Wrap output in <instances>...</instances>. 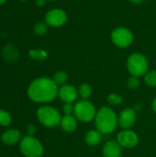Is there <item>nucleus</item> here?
<instances>
[{
    "label": "nucleus",
    "mask_w": 156,
    "mask_h": 157,
    "mask_svg": "<svg viewBox=\"0 0 156 157\" xmlns=\"http://www.w3.org/2000/svg\"><path fill=\"white\" fill-rule=\"evenodd\" d=\"M6 2V0H0V6L3 5V4H5Z\"/></svg>",
    "instance_id": "nucleus-30"
},
{
    "label": "nucleus",
    "mask_w": 156,
    "mask_h": 157,
    "mask_svg": "<svg viewBox=\"0 0 156 157\" xmlns=\"http://www.w3.org/2000/svg\"><path fill=\"white\" fill-rule=\"evenodd\" d=\"M50 1H56V0H50Z\"/></svg>",
    "instance_id": "nucleus-32"
},
{
    "label": "nucleus",
    "mask_w": 156,
    "mask_h": 157,
    "mask_svg": "<svg viewBox=\"0 0 156 157\" xmlns=\"http://www.w3.org/2000/svg\"><path fill=\"white\" fill-rule=\"evenodd\" d=\"M94 121L96 129L102 134L112 133L119 125V116L109 107L100 108L97 111Z\"/></svg>",
    "instance_id": "nucleus-2"
},
{
    "label": "nucleus",
    "mask_w": 156,
    "mask_h": 157,
    "mask_svg": "<svg viewBox=\"0 0 156 157\" xmlns=\"http://www.w3.org/2000/svg\"><path fill=\"white\" fill-rule=\"evenodd\" d=\"M26 130H27V132H28V135H31V136H33L34 134H35V132H36V126L35 125H33V124H29L28 126H27V128H26Z\"/></svg>",
    "instance_id": "nucleus-26"
},
{
    "label": "nucleus",
    "mask_w": 156,
    "mask_h": 157,
    "mask_svg": "<svg viewBox=\"0 0 156 157\" xmlns=\"http://www.w3.org/2000/svg\"><path fill=\"white\" fill-rule=\"evenodd\" d=\"M101 139H102V133H100L97 129L88 131L86 133V137H85L86 144L89 146H96L99 144Z\"/></svg>",
    "instance_id": "nucleus-15"
},
{
    "label": "nucleus",
    "mask_w": 156,
    "mask_h": 157,
    "mask_svg": "<svg viewBox=\"0 0 156 157\" xmlns=\"http://www.w3.org/2000/svg\"><path fill=\"white\" fill-rule=\"evenodd\" d=\"M117 142L122 148L131 149L136 147L139 144V136L131 129L122 130L117 135Z\"/></svg>",
    "instance_id": "nucleus-8"
},
{
    "label": "nucleus",
    "mask_w": 156,
    "mask_h": 157,
    "mask_svg": "<svg viewBox=\"0 0 156 157\" xmlns=\"http://www.w3.org/2000/svg\"><path fill=\"white\" fill-rule=\"evenodd\" d=\"M74 105L73 103H64L63 106V111L64 115H74Z\"/></svg>",
    "instance_id": "nucleus-25"
},
{
    "label": "nucleus",
    "mask_w": 156,
    "mask_h": 157,
    "mask_svg": "<svg viewBox=\"0 0 156 157\" xmlns=\"http://www.w3.org/2000/svg\"><path fill=\"white\" fill-rule=\"evenodd\" d=\"M111 40L116 46L120 48H127L133 42V34L129 29L119 27L111 32Z\"/></svg>",
    "instance_id": "nucleus-7"
},
{
    "label": "nucleus",
    "mask_w": 156,
    "mask_h": 157,
    "mask_svg": "<svg viewBox=\"0 0 156 157\" xmlns=\"http://www.w3.org/2000/svg\"><path fill=\"white\" fill-rule=\"evenodd\" d=\"M20 1H28V0H20Z\"/></svg>",
    "instance_id": "nucleus-31"
},
{
    "label": "nucleus",
    "mask_w": 156,
    "mask_h": 157,
    "mask_svg": "<svg viewBox=\"0 0 156 157\" xmlns=\"http://www.w3.org/2000/svg\"><path fill=\"white\" fill-rule=\"evenodd\" d=\"M45 22L48 26L58 28L63 26L67 22V14L64 10L54 8L47 12L45 16Z\"/></svg>",
    "instance_id": "nucleus-9"
},
{
    "label": "nucleus",
    "mask_w": 156,
    "mask_h": 157,
    "mask_svg": "<svg viewBox=\"0 0 156 157\" xmlns=\"http://www.w3.org/2000/svg\"><path fill=\"white\" fill-rule=\"evenodd\" d=\"M29 56L34 61L42 62L47 59L48 53L43 49H31L29 52Z\"/></svg>",
    "instance_id": "nucleus-16"
},
{
    "label": "nucleus",
    "mask_w": 156,
    "mask_h": 157,
    "mask_svg": "<svg viewBox=\"0 0 156 157\" xmlns=\"http://www.w3.org/2000/svg\"><path fill=\"white\" fill-rule=\"evenodd\" d=\"M20 138H21V133L19 131L16 129H9L2 134L1 141L6 145H14L19 142Z\"/></svg>",
    "instance_id": "nucleus-13"
},
{
    "label": "nucleus",
    "mask_w": 156,
    "mask_h": 157,
    "mask_svg": "<svg viewBox=\"0 0 156 157\" xmlns=\"http://www.w3.org/2000/svg\"><path fill=\"white\" fill-rule=\"evenodd\" d=\"M149 63L146 57L142 53H132L127 61V68L131 76L141 77L148 72Z\"/></svg>",
    "instance_id": "nucleus-6"
},
{
    "label": "nucleus",
    "mask_w": 156,
    "mask_h": 157,
    "mask_svg": "<svg viewBox=\"0 0 156 157\" xmlns=\"http://www.w3.org/2000/svg\"><path fill=\"white\" fill-rule=\"evenodd\" d=\"M107 99H108V104L113 105V106H119V105H121L123 103V98L120 95L116 94V93L109 94L108 96Z\"/></svg>",
    "instance_id": "nucleus-22"
},
{
    "label": "nucleus",
    "mask_w": 156,
    "mask_h": 157,
    "mask_svg": "<svg viewBox=\"0 0 156 157\" xmlns=\"http://www.w3.org/2000/svg\"><path fill=\"white\" fill-rule=\"evenodd\" d=\"M59 86L52 78L39 77L28 87V97L36 103H50L58 97Z\"/></svg>",
    "instance_id": "nucleus-1"
},
{
    "label": "nucleus",
    "mask_w": 156,
    "mask_h": 157,
    "mask_svg": "<svg viewBox=\"0 0 156 157\" xmlns=\"http://www.w3.org/2000/svg\"><path fill=\"white\" fill-rule=\"evenodd\" d=\"M152 109L154 110V112L156 114V98L153 100V103H152Z\"/></svg>",
    "instance_id": "nucleus-28"
},
{
    "label": "nucleus",
    "mask_w": 156,
    "mask_h": 157,
    "mask_svg": "<svg viewBox=\"0 0 156 157\" xmlns=\"http://www.w3.org/2000/svg\"><path fill=\"white\" fill-rule=\"evenodd\" d=\"M48 31V25L46 22H38L34 27V32L38 36H43Z\"/></svg>",
    "instance_id": "nucleus-23"
},
{
    "label": "nucleus",
    "mask_w": 156,
    "mask_h": 157,
    "mask_svg": "<svg viewBox=\"0 0 156 157\" xmlns=\"http://www.w3.org/2000/svg\"><path fill=\"white\" fill-rule=\"evenodd\" d=\"M137 111L133 108H126L119 115V126L122 130H129L136 122Z\"/></svg>",
    "instance_id": "nucleus-10"
},
{
    "label": "nucleus",
    "mask_w": 156,
    "mask_h": 157,
    "mask_svg": "<svg viewBox=\"0 0 156 157\" xmlns=\"http://www.w3.org/2000/svg\"><path fill=\"white\" fill-rule=\"evenodd\" d=\"M78 95L82 99H88L92 95V87L86 83L80 85L78 88Z\"/></svg>",
    "instance_id": "nucleus-17"
},
{
    "label": "nucleus",
    "mask_w": 156,
    "mask_h": 157,
    "mask_svg": "<svg viewBox=\"0 0 156 157\" xmlns=\"http://www.w3.org/2000/svg\"><path fill=\"white\" fill-rule=\"evenodd\" d=\"M144 82L151 87H156V70L148 71L144 75Z\"/></svg>",
    "instance_id": "nucleus-19"
},
{
    "label": "nucleus",
    "mask_w": 156,
    "mask_h": 157,
    "mask_svg": "<svg viewBox=\"0 0 156 157\" xmlns=\"http://www.w3.org/2000/svg\"><path fill=\"white\" fill-rule=\"evenodd\" d=\"M17 50L12 45H7L4 49V57L7 61H13L17 58Z\"/></svg>",
    "instance_id": "nucleus-20"
},
{
    "label": "nucleus",
    "mask_w": 156,
    "mask_h": 157,
    "mask_svg": "<svg viewBox=\"0 0 156 157\" xmlns=\"http://www.w3.org/2000/svg\"><path fill=\"white\" fill-rule=\"evenodd\" d=\"M130 1H131L132 3H135V4H139V3H142L143 0H130Z\"/></svg>",
    "instance_id": "nucleus-29"
},
{
    "label": "nucleus",
    "mask_w": 156,
    "mask_h": 157,
    "mask_svg": "<svg viewBox=\"0 0 156 157\" xmlns=\"http://www.w3.org/2000/svg\"><path fill=\"white\" fill-rule=\"evenodd\" d=\"M19 150L26 157H41L44 148L40 140L31 135H26L19 143Z\"/></svg>",
    "instance_id": "nucleus-3"
},
{
    "label": "nucleus",
    "mask_w": 156,
    "mask_h": 157,
    "mask_svg": "<svg viewBox=\"0 0 156 157\" xmlns=\"http://www.w3.org/2000/svg\"><path fill=\"white\" fill-rule=\"evenodd\" d=\"M128 86L131 88V89H136L139 87L140 86V80H139V77H136V76H131L129 79H128V83H127Z\"/></svg>",
    "instance_id": "nucleus-24"
},
{
    "label": "nucleus",
    "mask_w": 156,
    "mask_h": 157,
    "mask_svg": "<svg viewBox=\"0 0 156 157\" xmlns=\"http://www.w3.org/2000/svg\"><path fill=\"white\" fill-rule=\"evenodd\" d=\"M46 0H36V5L38 6H43L45 5Z\"/></svg>",
    "instance_id": "nucleus-27"
},
{
    "label": "nucleus",
    "mask_w": 156,
    "mask_h": 157,
    "mask_svg": "<svg viewBox=\"0 0 156 157\" xmlns=\"http://www.w3.org/2000/svg\"><path fill=\"white\" fill-rule=\"evenodd\" d=\"M97 114L96 107L88 99H81L74 104V116L78 121L87 123L95 120Z\"/></svg>",
    "instance_id": "nucleus-5"
},
{
    "label": "nucleus",
    "mask_w": 156,
    "mask_h": 157,
    "mask_svg": "<svg viewBox=\"0 0 156 157\" xmlns=\"http://www.w3.org/2000/svg\"><path fill=\"white\" fill-rule=\"evenodd\" d=\"M67 79H68V75L63 71H59V72L55 73L52 77V80L58 86H62L65 85L67 82Z\"/></svg>",
    "instance_id": "nucleus-18"
},
{
    "label": "nucleus",
    "mask_w": 156,
    "mask_h": 157,
    "mask_svg": "<svg viewBox=\"0 0 156 157\" xmlns=\"http://www.w3.org/2000/svg\"><path fill=\"white\" fill-rule=\"evenodd\" d=\"M77 120L74 115H64L61 120V128L66 132H73L77 128Z\"/></svg>",
    "instance_id": "nucleus-14"
},
{
    "label": "nucleus",
    "mask_w": 156,
    "mask_h": 157,
    "mask_svg": "<svg viewBox=\"0 0 156 157\" xmlns=\"http://www.w3.org/2000/svg\"><path fill=\"white\" fill-rule=\"evenodd\" d=\"M38 121L45 127L54 128L61 123L62 116L58 109L51 106H42L37 110Z\"/></svg>",
    "instance_id": "nucleus-4"
},
{
    "label": "nucleus",
    "mask_w": 156,
    "mask_h": 157,
    "mask_svg": "<svg viewBox=\"0 0 156 157\" xmlns=\"http://www.w3.org/2000/svg\"><path fill=\"white\" fill-rule=\"evenodd\" d=\"M12 121V118L10 114L4 109H0V125L4 127H7L10 125Z\"/></svg>",
    "instance_id": "nucleus-21"
},
{
    "label": "nucleus",
    "mask_w": 156,
    "mask_h": 157,
    "mask_svg": "<svg viewBox=\"0 0 156 157\" xmlns=\"http://www.w3.org/2000/svg\"><path fill=\"white\" fill-rule=\"evenodd\" d=\"M58 97L64 103H74L77 100L79 97L78 89H76L72 85L65 84L59 87Z\"/></svg>",
    "instance_id": "nucleus-11"
},
{
    "label": "nucleus",
    "mask_w": 156,
    "mask_h": 157,
    "mask_svg": "<svg viewBox=\"0 0 156 157\" xmlns=\"http://www.w3.org/2000/svg\"><path fill=\"white\" fill-rule=\"evenodd\" d=\"M121 148L122 147L118 144L117 141H108L103 146L102 155L103 157H121Z\"/></svg>",
    "instance_id": "nucleus-12"
}]
</instances>
